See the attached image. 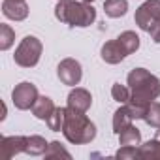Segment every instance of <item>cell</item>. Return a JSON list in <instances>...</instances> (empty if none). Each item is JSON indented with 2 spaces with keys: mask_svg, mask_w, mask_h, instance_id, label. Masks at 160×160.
Here are the masks:
<instances>
[{
  "mask_svg": "<svg viewBox=\"0 0 160 160\" xmlns=\"http://www.w3.org/2000/svg\"><path fill=\"white\" fill-rule=\"evenodd\" d=\"M126 81L132 91V96L126 106L130 108L134 119H145L151 102L160 96V79L145 68H134L128 73Z\"/></svg>",
  "mask_w": 160,
  "mask_h": 160,
  "instance_id": "1",
  "label": "cell"
},
{
  "mask_svg": "<svg viewBox=\"0 0 160 160\" xmlns=\"http://www.w3.org/2000/svg\"><path fill=\"white\" fill-rule=\"evenodd\" d=\"M55 17L60 23H66L70 27L85 28L91 27L96 21V10L89 2H75V0H58L55 8Z\"/></svg>",
  "mask_w": 160,
  "mask_h": 160,
  "instance_id": "2",
  "label": "cell"
},
{
  "mask_svg": "<svg viewBox=\"0 0 160 160\" xmlns=\"http://www.w3.org/2000/svg\"><path fill=\"white\" fill-rule=\"evenodd\" d=\"M62 134L73 145H87L96 138V126L85 113H77V111L66 108Z\"/></svg>",
  "mask_w": 160,
  "mask_h": 160,
  "instance_id": "3",
  "label": "cell"
},
{
  "mask_svg": "<svg viewBox=\"0 0 160 160\" xmlns=\"http://www.w3.org/2000/svg\"><path fill=\"white\" fill-rule=\"evenodd\" d=\"M42 51H43V45L36 36H25L15 49L13 60L21 68H34L42 58Z\"/></svg>",
  "mask_w": 160,
  "mask_h": 160,
  "instance_id": "4",
  "label": "cell"
},
{
  "mask_svg": "<svg viewBox=\"0 0 160 160\" xmlns=\"http://www.w3.org/2000/svg\"><path fill=\"white\" fill-rule=\"evenodd\" d=\"M38 87L30 81H23L19 85H15V89L12 91V102L17 109L25 111V109H32V106L38 100Z\"/></svg>",
  "mask_w": 160,
  "mask_h": 160,
  "instance_id": "5",
  "label": "cell"
},
{
  "mask_svg": "<svg viewBox=\"0 0 160 160\" xmlns=\"http://www.w3.org/2000/svg\"><path fill=\"white\" fill-rule=\"evenodd\" d=\"M57 75H58L62 85L75 87V85H79V81H81V77H83V68H81V64H79V60L68 57V58H62L58 62Z\"/></svg>",
  "mask_w": 160,
  "mask_h": 160,
  "instance_id": "6",
  "label": "cell"
},
{
  "mask_svg": "<svg viewBox=\"0 0 160 160\" xmlns=\"http://www.w3.org/2000/svg\"><path fill=\"white\" fill-rule=\"evenodd\" d=\"M158 19H160V0H147L136 10V15H134L136 25L145 32H149V28Z\"/></svg>",
  "mask_w": 160,
  "mask_h": 160,
  "instance_id": "7",
  "label": "cell"
},
{
  "mask_svg": "<svg viewBox=\"0 0 160 160\" xmlns=\"http://www.w3.org/2000/svg\"><path fill=\"white\" fill-rule=\"evenodd\" d=\"M92 106V96L87 89L83 87H73L68 94V106L70 109L77 111V113H87L89 108Z\"/></svg>",
  "mask_w": 160,
  "mask_h": 160,
  "instance_id": "8",
  "label": "cell"
},
{
  "mask_svg": "<svg viewBox=\"0 0 160 160\" xmlns=\"http://www.w3.org/2000/svg\"><path fill=\"white\" fill-rule=\"evenodd\" d=\"M2 13L12 21H25L28 17V6L25 0H2Z\"/></svg>",
  "mask_w": 160,
  "mask_h": 160,
  "instance_id": "9",
  "label": "cell"
},
{
  "mask_svg": "<svg viewBox=\"0 0 160 160\" xmlns=\"http://www.w3.org/2000/svg\"><path fill=\"white\" fill-rule=\"evenodd\" d=\"M100 57H102V60L108 62V64H119V62H122V60L126 58V53L122 51L119 40L115 38V40H109V42H106V43L102 45Z\"/></svg>",
  "mask_w": 160,
  "mask_h": 160,
  "instance_id": "10",
  "label": "cell"
},
{
  "mask_svg": "<svg viewBox=\"0 0 160 160\" xmlns=\"http://www.w3.org/2000/svg\"><path fill=\"white\" fill-rule=\"evenodd\" d=\"M2 151L6 158H13L19 152L27 151V136H6L2 138Z\"/></svg>",
  "mask_w": 160,
  "mask_h": 160,
  "instance_id": "11",
  "label": "cell"
},
{
  "mask_svg": "<svg viewBox=\"0 0 160 160\" xmlns=\"http://www.w3.org/2000/svg\"><path fill=\"white\" fill-rule=\"evenodd\" d=\"M132 122H134V115H132L130 108L126 104H121V108L113 113V132L119 136L124 128L132 126Z\"/></svg>",
  "mask_w": 160,
  "mask_h": 160,
  "instance_id": "12",
  "label": "cell"
},
{
  "mask_svg": "<svg viewBox=\"0 0 160 160\" xmlns=\"http://www.w3.org/2000/svg\"><path fill=\"white\" fill-rule=\"evenodd\" d=\"M55 102L49 98V96H38L36 104L32 106V115L40 121H47L51 117V113L55 111Z\"/></svg>",
  "mask_w": 160,
  "mask_h": 160,
  "instance_id": "13",
  "label": "cell"
},
{
  "mask_svg": "<svg viewBox=\"0 0 160 160\" xmlns=\"http://www.w3.org/2000/svg\"><path fill=\"white\" fill-rule=\"evenodd\" d=\"M117 40H119L122 51L126 53V57L132 55V53H136V51L139 49V36H138L134 30H124V32H121V34L117 36Z\"/></svg>",
  "mask_w": 160,
  "mask_h": 160,
  "instance_id": "14",
  "label": "cell"
},
{
  "mask_svg": "<svg viewBox=\"0 0 160 160\" xmlns=\"http://www.w3.org/2000/svg\"><path fill=\"white\" fill-rule=\"evenodd\" d=\"M139 156L149 158V160H158L160 158V128H158V134L152 139L139 145Z\"/></svg>",
  "mask_w": 160,
  "mask_h": 160,
  "instance_id": "15",
  "label": "cell"
},
{
  "mask_svg": "<svg viewBox=\"0 0 160 160\" xmlns=\"http://www.w3.org/2000/svg\"><path fill=\"white\" fill-rule=\"evenodd\" d=\"M104 12L111 19H119L126 15L128 12V0H106L104 2Z\"/></svg>",
  "mask_w": 160,
  "mask_h": 160,
  "instance_id": "16",
  "label": "cell"
},
{
  "mask_svg": "<svg viewBox=\"0 0 160 160\" xmlns=\"http://www.w3.org/2000/svg\"><path fill=\"white\" fill-rule=\"evenodd\" d=\"M47 145L49 143L42 136H27V151L25 152L30 156H40V154H45Z\"/></svg>",
  "mask_w": 160,
  "mask_h": 160,
  "instance_id": "17",
  "label": "cell"
},
{
  "mask_svg": "<svg viewBox=\"0 0 160 160\" xmlns=\"http://www.w3.org/2000/svg\"><path fill=\"white\" fill-rule=\"evenodd\" d=\"M119 145H132V147H139L141 145V132L132 124L128 128H124L119 134Z\"/></svg>",
  "mask_w": 160,
  "mask_h": 160,
  "instance_id": "18",
  "label": "cell"
},
{
  "mask_svg": "<svg viewBox=\"0 0 160 160\" xmlns=\"http://www.w3.org/2000/svg\"><path fill=\"white\" fill-rule=\"evenodd\" d=\"M64 117H66V108H55V111L51 113V117L45 121L47 126H49V130H53V132H62Z\"/></svg>",
  "mask_w": 160,
  "mask_h": 160,
  "instance_id": "19",
  "label": "cell"
},
{
  "mask_svg": "<svg viewBox=\"0 0 160 160\" xmlns=\"http://www.w3.org/2000/svg\"><path fill=\"white\" fill-rule=\"evenodd\" d=\"M15 42V32L10 25H0V49L2 51H8Z\"/></svg>",
  "mask_w": 160,
  "mask_h": 160,
  "instance_id": "20",
  "label": "cell"
},
{
  "mask_svg": "<svg viewBox=\"0 0 160 160\" xmlns=\"http://www.w3.org/2000/svg\"><path fill=\"white\" fill-rule=\"evenodd\" d=\"M111 96H113V100L119 102V104H128V100H130V96H132V91H130L128 85L113 83V87H111Z\"/></svg>",
  "mask_w": 160,
  "mask_h": 160,
  "instance_id": "21",
  "label": "cell"
},
{
  "mask_svg": "<svg viewBox=\"0 0 160 160\" xmlns=\"http://www.w3.org/2000/svg\"><path fill=\"white\" fill-rule=\"evenodd\" d=\"M143 121L152 128H160V102H151Z\"/></svg>",
  "mask_w": 160,
  "mask_h": 160,
  "instance_id": "22",
  "label": "cell"
},
{
  "mask_svg": "<svg viewBox=\"0 0 160 160\" xmlns=\"http://www.w3.org/2000/svg\"><path fill=\"white\" fill-rule=\"evenodd\" d=\"M57 156H64V158H72V154L62 147L60 141H51L47 145V151H45V158H57Z\"/></svg>",
  "mask_w": 160,
  "mask_h": 160,
  "instance_id": "23",
  "label": "cell"
},
{
  "mask_svg": "<svg viewBox=\"0 0 160 160\" xmlns=\"http://www.w3.org/2000/svg\"><path fill=\"white\" fill-rule=\"evenodd\" d=\"M117 158L121 160H130V158H136L139 156V147H132V145H121V149L117 151L115 154Z\"/></svg>",
  "mask_w": 160,
  "mask_h": 160,
  "instance_id": "24",
  "label": "cell"
},
{
  "mask_svg": "<svg viewBox=\"0 0 160 160\" xmlns=\"http://www.w3.org/2000/svg\"><path fill=\"white\" fill-rule=\"evenodd\" d=\"M149 36H151V40H152L154 43H160V19L149 28Z\"/></svg>",
  "mask_w": 160,
  "mask_h": 160,
  "instance_id": "25",
  "label": "cell"
},
{
  "mask_svg": "<svg viewBox=\"0 0 160 160\" xmlns=\"http://www.w3.org/2000/svg\"><path fill=\"white\" fill-rule=\"evenodd\" d=\"M83 2H89V4H92V2H94V0H83Z\"/></svg>",
  "mask_w": 160,
  "mask_h": 160,
  "instance_id": "26",
  "label": "cell"
}]
</instances>
